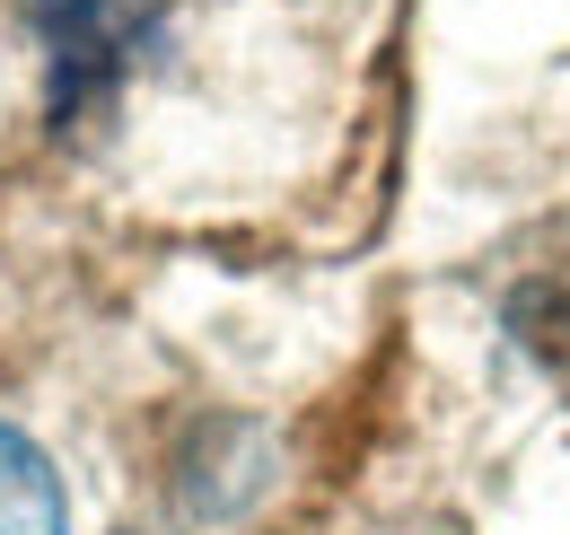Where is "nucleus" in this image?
Returning <instances> with one entry per match:
<instances>
[{"instance_id":"obj_1","label":"nucleus","mask_w":570,"mask_h":535,"mask_svg":"<svg viewBox=\"0 0 570 535\" xmlns=\"http://www.w3.org/2000/svg\"><path fill=\"white\" fill-rule=\"evenodd\" d=\"M158 9L167 0H36V18L53 36V62H62V88L79 97L88 79H106L158 27Z\"/></svg>"},{"instance_id":"obj_2","label":"nucleus","mask_w":570,"mask_h":535,"mask_svg":"<svg viewBox=\"0 0 570 535\" xmlns=\"http://www.w3.org/2000/svg\"><path fill=\"white\" fill-rule=\"evenodd\" d=\"M0 535H62V483L27 430L0 421Z\"/></svg>"}]
</instances>
